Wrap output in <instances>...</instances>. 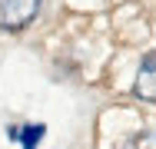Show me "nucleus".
Masks as SVG:
<instances>
[{"label": "nucleus", "instance_id": "f257e3e1", "mask_svg": "<svg viewBox=\"0 0 156 149\" xmlns=\"http://www.w3.org/2000/svg\"><path fill=\"white\" fill-rule=\"evenodd\" d=\"M40 0H0V27L3 30H23L37 17Z\"/></svg>", "mask_w": 156, "mask_h": 149}, {"label": "nucleus", "instance_id": "f03ea898", "mask_svg": "<svg viewBox=\"0 0 156 149\" xmlns=\"http://www.w3.org/2000/svg\"><path fill=\"white\" fill-rule=\"evenodd\" d=\"M133 93L146 103H156V50L140 63L136 70V80H133Z\"/></svg>", "mask_w": 156, "mask_h": 149}, {"label": "nucleus", "instance_id": "7ed1b4c3", "mask_svg": "<svg viewBox=\"0 0 156 149\" xmlns=\"http://www.w3.org/2000/svg\"><path fill=\"white\" fill-rule=\"evenodd\" d=\"M126 149H156V133H153V129H143V133H136V136L126 143Z\"/></svg>", "mask_w": 156, "mask_h": 149}]
</instances>
